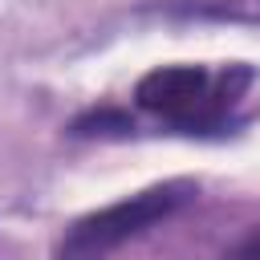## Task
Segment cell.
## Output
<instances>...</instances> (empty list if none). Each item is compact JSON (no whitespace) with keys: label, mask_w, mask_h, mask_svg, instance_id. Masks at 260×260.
<instances>
[{"label":"cell","mask_w":260,"mask_h":260,"mask_svg":"<svg viewBox=\"0 0 260 260\" xmlns=\"http://www.w3.org/2000/svg\"><path fill=\"white\" fill-rule=\"evenodd\" d=\"M252 81H256V73L240 61L223 65V69L158 65L138 81L134 98L146 114H154L187 134H215L223 126H232V110L240 106V98L248 93Z\"/></svg>","instance_id":"1"},{"label":"cell","mask_w":260,"mask_h":260,"mask_svg":"<svg viewBox=\"0 0 260 260\" xmlns=\"http://www.w3.org/2000/svg\"><path fill=\"white\" fill-rule=\"evenodd\" d=\"M195 195H199V187L191 179H167V183L134 191L118 203H106V207H98V211H89L65 228L53 260H106L126 240H134V236L150 232L154 223L171 219L175 211H183Z\"/></svg>","instance_id":"2"},{"label":"cell","mask_w":260,"mask_h":260,"mask_svg":"<svg viewBox=\"0 0 260 260\" xmlns=\"http://www.w3.org/2000/svg\"><path fill=\"white\" fill-rule=\"evenodd\" d=\"M77 138H89V134H126V130H134V122H130V114H122V110H89V114H81L73 126H69Z\"/></svg>","instance_id":"3"},{"label":"cell","mask_w":260,"mask_h":260,"mask_svg":"<svg viewBox=\"0 0 260 260\" xmlns=\"http://www.w3.org/2000/svg\"><path fill=\"white\" fill-rule=\"evenodd\" d=\"M232 260H260V232H252V236L232 252Z\"/></svg>","instance_id":"4"}]
</instances>
